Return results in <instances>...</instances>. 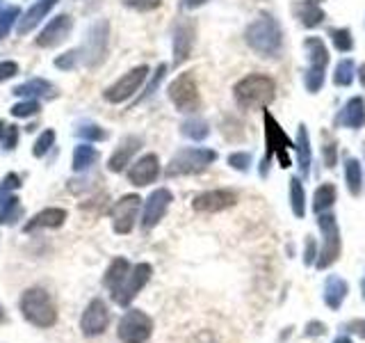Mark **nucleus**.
<instances>
[{"mask_svg": "<svg viewBox=\"0 0 365 343\" xmlns=\"http://www.w3.org/2000/svg\"><path fill=\"white\" fill-rule=\"evenodd\" d=\"M318 227L322 231L324 241H322V250L318 252V261H315V268H318V270H329L340 259V252H343V243H340V229H338L336 215L320 213Z\"/></svg>", "mask_w": 365, "mask_h": 343, "instance_id": "3", "label": "nucleus"}, {"mask_svg": "<svg viewBox=\"0 0 365 343\" xmlns=\"http://www.w3.org/2000/svg\"><path fill=\"white\" fill-rule=\"evenodd\" d=\"M64 220H67V211L64 209H44L23 227V231L32 234V231H37V229H58L64 225Z\"/></svg>", "mask_w": 365, "mask_h": 343, "instance_id": "20", "label": "nucleus"}, {"mask_svg": "<svg viewBox=\"0 0 365 343\" xmlns=\"http://www.w3.org/2000/svg\"><path fill=\"white\" fill-rule=\"evenodd\" d=\"M83 60V51H69V53H64L60 55L58 60H55V67L58 69H64V71H71V69H76L78 67V62Z\"/></svg>", "mask_w": 365, "mask_h": 343, "instance_id": "32", "label": "nucleus"}, {"mask_svg": "<svg viewBox=\"0 0 365 343\" xmlns=\"http://www.w3.org/2000/svg\"><path fill=\"white\" fill-rule=\"evenodd\" d=\"M151 275H153L151 263H144V261L135 263V266L131 268V273H128V277H126V282L121 284L117 291H112V300H115L119 307H128L137 295H140L144 286L151 282Z\"/></svg>", "mask_w": 365, "mask_h": 343, "instance_id": "6", "label": "nucleus"}, {"mask_svg": "<svg viewBox=\"0 0 365 343\" xmlns=\"http://www.w3.org/2000/svg\"><path fill=\"white\" fill-rule=\"evenodd\" d=\"M110 325V311L105 307V302L101 298H94L83 311V318H80V332L85 337H99Z\"/></svg>", "mask_w": 365, "mask_h": 343, "instance_id": "9", "label": "nucleus"}, {"mask_svg": "<svg viewBox=\"0 0 365 343\" xmlns=\"http://www.w3.org/2000/svg\"><path fill=\"white\" fill-rule=\"evenodd\" d=\"M238 204V195L233 190H208L192 199V209L197 213H222Z\"/></svg>", "mask_w": 365, "mask_h": 343, "instance_id": "12", "label": "nucleus"}, {"mask_svg": "<svg viewBox=\"0 0 365 343\" xmlns=\"http://www.w3.org/2000/svg\"><path fill=\"white\" fill-rule=\"evenodd\" d=\"M140 147H142V140L135 138V135H128V138L121 140V145L115 149V154H112L108 161L110 172H124L126 167L131 165L133 156L140 151Z\"/></svg>", "mask_w": 365, "mask_h": 343, "instance_id": "18", "label": "nucleus"}, {"mask_svg": "<svg viewBox=\"0 0 365 343\" xmlns=\"http://www.w3.org/2000/svg\"><path fill=\"white\" fill-rule=\"evenodd\" d=\"M146 74H149V69L146 67H137L133 71H128L126 76H121L119 81L115 85H110L108 90H105V101H110V103H121V101H126V99H131L133 94L140 90V85L144 83V78Z\"/></svg>", "mask_w": 365, "mask_h": 343, "instance_id": "11", "label": "nucleus"}, {"mask_svg": "<svg viewBox=\"0 0 365 343\" xmlns=\"http://www.w3.org/2000/svg\"><path fill=\"white\" fill-rule=\"evenodd\" d=\"M361 295H363V300H365V275L361 279Z\"/></svg>", "mask_w": 365, "mask_h": 343, "instance_id": "48", "label": "nucleus"}, {"mask_svg": "<svg viewBox=\"0 0 365 343\" xmlns=\"http://www.w3.org/2000/svg\"><path fill=\"white\" fill-rule=\"evenodd\" d=\"M347 295H350V284H347V279H343L340 275H329L324 279L322 302L327 305L329 311H340V307L345 305Z\"/></svg>", "mask_w": 365, "mask_h": 343, "instance_id": "15", "label": "nucleus"}, {"mask_svg": "<svg viewBox=\"0 0 365 343\" xmlns=\"http://www.w3.org/2000/svg\"><path fill=\"white\" fill-rule=\"evenodd\" d=\"M217 154L210 149H183L172 158L167 167V177H183V174H199L215 163Z\"/></svg>", "mask_w": 365, "mask_h": 343, "instance_id": "4", "label": "nucleus"}, {"mask_svg": "<svg viewBox=\"0 0 365 343\" xmlns=\"http://www.w3.org/2000/svg\"><path fill=\"white\" fill-rule=\"evenodd\" d=\"M334 202H336V186L334 183H322V186L315 190V197H313L315 213H324L334 206Z\"/></svg>", "mask_w": 365, "mask_h": 343, "instance_id": "27", "label": "nucleus"}, {"mask_svg": "<svg viewBox=\"0 0 365 343\" xmlns=\"http://www.w3.org/2000/svg\"><path fill=\"white\" fill-rule=\"evenodd\" d=\"M345 334H354V337H359L365 341V318H352L350 323L343 325Z\"/></svg>", "mask_w": 365, "mask_h": 343, "instance_id": "38", "label": "nucleus"}, {"mask_svg": "<svg viewBox=\"0 0 365 343\" xmlns=\"http://www.w3.org/2000/svg\"><path fill=\"white\" fill-rule=\"evenodd\" d=\"M183 133L190 135V138H194V140H201L208 135V126L204 122H188L183 126Z\"/></svg>", "mask_w": 365, "mask_h": 343, "instance_id": "37", "label": "nucleus"}, {"mask_svg": "<svg viewBox=\"0 0 365 343\" xmlns=\"http://www.w3.org/2000/svg\"><path fill=\"white\" fill-rule=\"evenodd\" d=\"M16 142H19V129H16V126H7L5 138H3V149L5 151H14Z\"/></svg>", "mask_w": 365, "mask_h": 343, "instance_id": "41", "label": "nucleus"}, {"mask_svg": "<svg viewBox=\"0 0 365 343\" xmlns=\"http://www.w3.org/2000/svg\"><path fill=\"white\" fill-rule=\"evenodd\" d=\"M174 202V195L169 193L167 188H158L153 190L144 204V213H142V229L149 231L158 225V222L165 218V213L169 209V204Z\"/></svg>", "mask_w": 365, "mask_h": 343, "instance_id": "13", "label": "nucleus"}, {"mask_svg": "<svg viewBox=\"0 0 365 343\" xmlns=\"http://www.w3.org/2000/svg\"><path fill=\"white\" fill-rule=\"evenodd\" d=\"M16 188H21V179L16 177V174H7L3 183H0V204H3L5 199L10 197L12 190H16Z\"/></svg>", "mask_w": 365, "mask_h": 343, "instance_id": "34", "label": "nucleus"}, {"mask_svg": "<svg viewBox=\"0 0 365 343\" xmlns=\"http://www.w3.org/2000/svg\"><path fill=\"white\" fill-rule=\"evenodd\" d=\"M140 204H142L140 195H126L115 204V209H112V227H115L117 234L121 236L131 234L137 213H140Z\"/></svg>", "mask_w": 365, "mask_h": 343, "instance_id": "10", "label": "nucleus"}, {"mask_svg": "<svg viewBox=\"0 0 365 343\" xmlns=\"http://www.w3.org/2000/svg\"><path fill=\"white\" fill-rule=\"evenodd\" d=\"M318 261V245H315V238L313 236H306V245H304V266H315Z\"/></svg>", "mask_w": 365, "mask_h": 343, "instance_id": "36", "label": "nucleus"}, {"mask_svg": "<svg viewBox=\"0 0 365 343\" xmlns=\"http://www.w3.org/2000/svg\"><path fill=\"white\" fill-rule=\"evenodd\" d=\"M53 145H55V133H53V131H44L42 138L37 140L35 149H32V154H35L37 158H42V156L48 154V149H51Z\"/></svg>", "mask_w": 365, "mask_h": 343, "instance_id": "33", "label": "nucleus"}, {"mask_svg": "<svg viewBox=\"0 0 365 343\" xmlns=\"http://www.w3.org/2000/svg\"><path fill=\"white\" fill-rule=\"evenodd\" d=\"M290 206L295 218H304L306 215V195H304V186L299 179L290 181Z\"/></svg>", "mask_w": 365, "mask_h": 343, "instance_id": "28", "label": "nucleus"}, {"mask_svg": "<svg viewBox=\"0 0 365 343\" xmlns=\"http://www.w3.org/2000/svg\"><path fill=\"white\" fill-rule=\"evenodd\" d=\"M55 5H58V0H37V3L19 19V33L21 35L32 33V30H35L39 23L48 17V12H51Z\"/></svg>", "mask_w": 365, "mask_h": 343, "instance_id": "19", "label": "nucleus"}, {"mask_svg": "<svg viewBox=\"0 0 365 343\" xmlns=\"http://www.w3.org/2000/svg\"><path fill=\"white\" fill-rule=\"evenodd\" d=\"M249 154H233V156H229V165H233L235 170H240V172H245L247 167H249Z\"/></svg>", "mask_w": 365, "mask_h": 343, "instance_id": "42", "label": "nucleus"}, {"mask_svg": "<svg viewBox=\"0 0 365 343\" xmlns=\"http://www.w3.org/2000/svg\"><path fill=\"white\" fill-rule=\"evenodd\" d=\"M96 158H99V151H96L94 147L78 145L76 149H73V170H76V172L89 170V167L96 163Z\"/></svg>", "mask_w": 365, "mask_h": 343, "instance_id": "26", "label": "nucleus"}, {"mask_svg": "<svg viewBox=\"0 0 365 343\" xmlns=\"http://www.w3.org/2000/svg\"><path fill=\"white\" fill-rule=\"evenodd\" d=\"M21 215H23V206L19 202V197L10 195L3 202V206H0V225L12 227L21 220Z\"/></svg>", "mask_w": 365, "mask_h": 343, "instance_id": "25", "label": "nucleus"}, {"mask_svg": "<svg viewBox=\"0 0 365 343\" xmlns=\"http://www.w3.org/2000/svg\"><path fill=\"white\" fill-rule=\"evenodd\" d=\"M16 74H19V65H16V62H12V60L0 62V83L10 81V78H14Z\"/></svg>", "mask_w": 365, "mask_h": 343, "instance_id": "40", "label": "nucleus"}, {"mask_svg": "<svg viewBox=\"0 0 365 343\" xmlns=\"http://www.w3.org/2000/svg\"><path fill=\"white\" fill-rule=\"evenodd\" d=\"M331 343H354V341H352L350 334H338V337L331 341Z\"/></svg>", "mask_w": 365, "mask_h": 343, "instance_id": "44", "label": "nucleus"}, {"mask_svg": "<svg viewBox=\"0 0 365 343\" xmlns=\"http://www.w3.org/2000/svg\"><path fill=\"white\" fill-rule=\"evenodd\" d=\"M39 110H42V106H39V101L35 99H26V101H21V103H16V106L12 108V117L16 119H26V117H32V115H37Z\"/></svg>", "mask_w": 365, "mask_h": 343, "instance_id": "31", "label": "nucleus"}, {"mask_svg": "<svg viewBox=\"0 0 365 343\" xmlns=\"http://www.w3.org/2000/svg\"><path fill=\"white\" fill-rule=\"evenodd\" d=\"M21 19V10L16 5H5L0 10V39H5L10 35V30L14 26V21Z\"/></svg>", "mask_w": 365, "mask_h": 343, "instance_id": "30", "label": "nucleus"}, {"mask_svg": "<svg viewBox=\"0 0 365 343\" xmlns=\"http://www.w3.org/2000/svg\"><path fill=\"white\" fill-rule=\"evenodd\" d=\"M345 179H347V188H350V193L354 197L361 195L363 190V177H361V165L350 158V161L345 163Z\"/></svg>", "mask_w": 365, "mask_h": 343, "instance_id": "29", "label": "nucleus"}, {"mask_svg": "<svg viewBox=\"0 0 365 343\" xmlns=\"http://www.w3.org/2000/svg\"><path fill=\"white\" fill-rule=\"evenodd\" d=\"M0 323H7V314H5L3 305H0Z\"/></svg>", "mask_w": 365, "mask_h": 343, "instance_id": "46", "label": "nucleus"}, {"mask_svg": "<svg viewBox=\"0 0 365 343\" xmlns=\"http://www.w3.org/2000/svg\"><path fill=\"white\" fill-rule=\"evenodd\" d=\"M19 307L23 318L35 327L46 330V327H53L58 323V307L44 289H28L21 295Z\"/></svg>", "mask_w": 365, "mask_h": 343, "instance_id": "1", "label": "nucleus"}, {"mask_svg": "<svg viewBox=\"0 0 365 343\" xmlns=\"http://www.w3.org/2000/svg\"><path fill=\"white\" fill-rule=\"evenodd\" d=\"M158 5L160 0H131V7H135V10H153Z\"/></svg>", "mask_w": 365, "mask_h": 343, "instance_id": "43", "label": "nucleus"}, {"mask_svg": "<svg viewBox=\"0 0 365 343\" xmlns=\"http://www.w3.org/2000/svg\"><path fill=\"white\" fill-rule=\"evenodd\" d=\"M204 3H208V0H183L185 7H199V5H204Z\"/></svg>", "mask_w": 365, "mask_h": 343, "instance_id": "45", "label": "nucleus"}, {"mask_svg": "<svg viewBox=\"0 0 365 343\" xmlns=\"http://www.w3.org/2000/svg\"><path fill=\"white\" fill-rule=\"evenodd\" d=\"M324 334H327V325H324L322 321H311L304 327L306 339H318V337H324Z\"/></svg>", "mask_w": 365, "mask_h": 343, "instance_id": "39", "label": "nucleus"}, {"mask_svg": "<svg viewBox=\"0 0 365 343\" xmlns=\"http://www.w3.org/2000/svg\"><path fill=\"white\" fill-rule=\"evenodd\" d=\"M153 334V321L149 314H144L142 309H128L121 316L117 337L121 343H146Z\"/></svg>", "mask_w": 365, "mask_h": 343, "instance_id": "5", "label": "nucleus"}, {"mask_svg": "<svg viewBox=\"0 0 365 343\" xmlns=\"http://www.w3.org/2000/svg\"><path fill=\"white\" fill-rule=\"evenodd\" d=\"M169 99L172 103L183 110V113H194L199 108V90H197V83H194V76L192 74H181L176 81L169 85Z\"/></svg>", "mask_w": 365, "mask_h": 343, "instance_id": "7", "label": "nucleus"}, {"mask_svg": "<svg viewBox=\"0 0 365 343\" xmlns=\"http://www.w3.org/2000/svg\"><path fill=\"white\" fill-rule=\"evenodd\" d=\"M192 42H194V28L190 26V23H183V26L176 30V37H174V55H176L174 60H176V65L178 62H183L190 55Z\"/></svg>", "mask_w": 365, "mask_h": 343, "instance_id": "24", "label": "nucleus"}, {"mask_svg": "<svg viewBox=\"0 0 365 343\" xmlns=\"http://www.w3.org/2000/svg\"><path fill=\"white\" fill-rule=\"evenodd\" d=\"M14 94L16 97H23V99H42V97H53V85L44 81V78H32V81L23 83V85H16L14 87Z\"/></svg>", "mask_w": 365, "mask_h": 343, "instance_id": "23", "label": "nucleus"}, {"mask_svg": "<svg viewBox=\"0 0 365 343\" xmlns=\"http://www.w3.org/2000/svg\"><path fill=\"white\" fill-rule=\"evenodd\" d=\"M158 174H160L158 156L156 154H146L131 167V170H128V181H131L133 186H137V188H144V186H149V183L156 181Z\"/></svg>", "mask_w": 365, "mask_h": 343, "instance_id": "16", "label": "nucleus"}, {"mask_svg": "<svg viewBox=\"0 0 365 343\" xmlns=\"http://www.w3.org/2000/svg\"><path fill=\"white\" fill-rule=\"evenodd\" d=\"M108 42H110V28L108 21H99L94 23L92 30H89L87 44L83 49V58L87 62V67H96L101 65L105 53H108Z\"/></svg>", "mask_w": 365, "mask_h": 343, "instance_id": "8", "label": "nucleus"}, {"mask_svg": "<svg viewBox=\"0 0 365 343\" xmlns=\"http://www.w3.org/2000/svg\"><path fill=\"white\" fill-rule=\"evenodd\" d=\"M249 44L254 46L256 51L270 53L272 49L279 46V30L272 21H258L249 28Z\"/></svg>", "mask_w": 365, "mask_h": 343, "instance_id": "14", "label": "nucleus"}, {"mask_svg": "<svg viewBox=\"0 0 365 343\" xmlns=\"http://www.w3.org/2000/svg\"><path fill=\"white\" fill-rule=\"evenodd\" d=\"M274 99V83L272 78L251 74L235 85V101L245 110H258L265 108Z\"/></svg>", "mask_w": 365, "mask_h": 343, "instance_id": "2", "label": "nucleus"}, {"mask_svg": "<svg viewBox=\"0 0 365 343\" xmlns=\"http://www.w3.org/2000/svg\"><path fill=\"white\" fill-rule=\"evenodd\" d=\"M78 135H80V138H85V140H96V142L105 140V131L101 129V126H94V124H85V126H80V129H78Z\"/></svg>", "mask_w": 365, "mask_h": 343, "instance_id": "35", "label": "nucleus"}, {"mask_svg": "<svg viewBox=\"0 0 365 343\" xmlns=\"http://www.w3.org/2000/svg\"><path fill=\"white\" fill-rule=\"evenodd\" d=\"M71 26H73V21H71V17H67V14H60V17H55L42 30V35L37 37V46H42V49H53V46L62 44L64 39L69 37Z\"/></svg>", "mask_w": 365, "mask_h": 343, "instance_id": "17", "label": "nucleus"}, {"mask_svg": "<svg viewBox=\"0 0 365 343\" xmlns=\"http://www.w3.org/2000/svg\"><path fill=\"white\" fill-rule=\"evenodd\" d=\"M131 268H133V266L128 263V259L117 257V259L108 266V270H105V275H103V286H105V289H110V293L117 291L119 286L126 282V277H128V273H131Z\"/></svg>", "mask_w": 365, "mask_h": 343, "instance_id": "22", "label": "nucleus"}, {"mask_svg": "<svg viewBox=\"0 0 365 343\" xmlns=\"http://www.w3.org/2000/svg\"><path fill=\"white\" fill-rule=\"evenodd\" d=\"M267 142H270V151L279 156V163L281 167H290V158H288V147H290V140L283 135V131L274 124V119L267 115Z\"/></svg>", "mask_w": 365, "mask_h": 343, "instance_id": "21", "label": "nucleus"}, {"mask_svg": "<svg viewBox=\"0 0 365 343\" xmlns=\"http://www.w3.org/2000/svg\"><path fill=\"white\" fill-rule=\"evenodd\" d=\"M5 131H7V126H5V122H0V140L5 138Z\"/></svg>", "mask_w": 365, "mask_h": 343, "instance_id": "47", "label": "nucleus"}]
</instances>
